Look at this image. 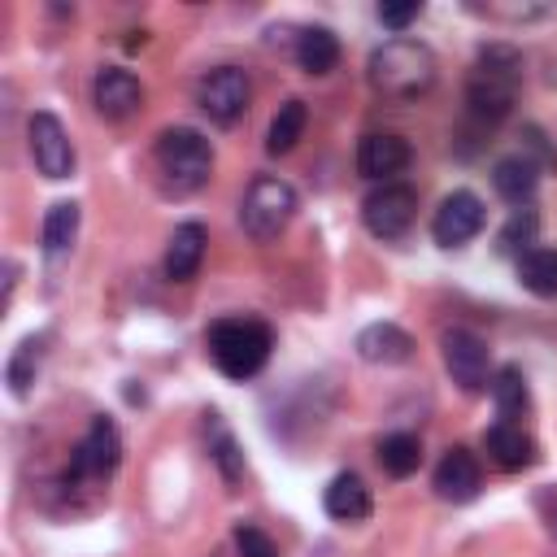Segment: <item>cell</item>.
I'll use <instances>...</instances> for the list:
<instances>
[{
  "instance_id": "cell-18",
  "label": "cell",
  "mask_w": 557,
  "mask_h": 557,
  "mask_svg": "<svg viewBox=\"0 0 557 557\" xmlns=\"http://www.w3.org/2000/svg\"><path fill=\"white\" fill-rule=\"evenodd\" d=\"M322 505L335 522H361V518H370V487L357 474H335Z\"/></svg>"
},
{
  "instance_id": "cell-1",
  "label": "cell",
  "mask_w": 557,
  "mask_h": 557,
  "mask_svg": "<svg viewBox=\"0 0 557 557\" xmlns=\"http://www.w3.org/2000/svg\"><path fill=\"white\" fill-rule=\"evenodd\" d=\"M370 87L387 100H413L435 87V52L418 39H387L370 52Z\"/></svg>"
},
{
  "instance_id": "cell-9",
  "label": "cell",
  "mask_w": 557,
  "mask_h": 557,
  "mask_svg": "<svg viewBox=\"0 0 557 557\" xmlns=\"http://www.w3.org/2000/svg\"><path fill=\"white\" fill-rule=\"evenodd\" d=\"M30 157H35V170L44 178H70L74 174V144L65 135V126L52 117V113H30Z\"/></svg>"
},
{
  "instance_id": "cell-11",
  "label": "cell",
  "mask_w": 557,
  "mask_h": 557,
  "mask_svg": "<svg viewBox=\"0 0 557 557\" xmlns=\"http://www.w3.org/2000/svg\"><path fill=\"white\" fill-rule=\"evenodd\" d=\"M117 457H122L117 426H113L109 418H91L87 435H83V440H78V448H74L70 470H74V479H91V483H100V479H109V474H113Z\"/></svg>"
},
{
  "instance_id": "cell-5",
  "label": "cell",
  "mask_w": 557,
  "mask_h": 557,
  "mask_svg": "<svg viewBox=\"0 0 557 557\" xmlns=\"http://www.w3.org/2000/svg\"><path fill=\"white\" fill-rule=\"evenodd\" d=\"M296 218V191L283 178H252V187L239 200V226L248 239L265 244Z\"/></svg>"
},
{
  "instance_id": "cell-6",
  "label": "cell",
  "mask_w": 557,
  "mask_h": 557,
  "mask_svg": "<svg viewBox=\"0 0 557 557\" xmlns=\"http://www.w3.org/2000/svg\"><path fill=\"white\" fill-rule=\"evenodd\" d=\"M413 213H418V196L405 183H383L361 200V222L379 239H400L413 226Z\"/></svg>"
},
{
  "instance_id": "cell-4",
  "label": "cell",
  "mask_w": 557,
  "mask_h": 557,
  "mask_svg": "<svg viewBox=\"0 0 557 557\" xmlns=\"http://www.w3.org/2000/svg\"><path fill=\"white\" fill-rule=\"evenodd\" d=\"M157 165L165 174V183L174 191H196L209 183V170H213V148L200 131L191 126H174L157 139Z\"/></svg>"
},
{
  "instance_id": "cell-21",
  "label": "cell",
  "mask_w": 557,
  "mask_h": 557,
  "mask_svg": "<svg viewBox=\"0 0 557 557\" xmlns=\"http://www.w3.org/2000/svg\"><path fill=\"white\" fill-rule=\"evenodd\" d=\"M296 61H300V70H309V74H326V70H335V61H339V39H335L326 26H309V30H300V39H296Z\"/></svg>"
},
{
  "instance_id": "cell-26",
  "label": "cell",
  "mask_w": 557,
  "mask_h": 557,
  "mask_svg": "<svg viewBox=\"0 0 557 557\" xmlns=\"http://www.w3.org/2000/svg\"><path fill=\"white\" fill-rule=\"evenodd\" d=\"M39 348H44V339L26 335V339L17 344V352L9 357L4 379H9V392H13V396H26V387L35 383V370H39Z\"/></svg>"
},
{
  "instance_id": "cell-31",
  "label": "cell",
  "mask_w": 557,
  "mask_h": 557,
  "mask_svg": "<svg viewBox=\"0 0 557 557\" xmlns=\"http://www.w3.org/2000/svg\"><path fill=\"white\" fill-rule=\"evenodd\" d=\"M535 509H540V518H544L548 535L557 540V487H544V492L535 496Z\"/></svg>"
},
{
  "instance_id": "cell-25",
  "label": "cell",
  "mask_w": 557,
  "mask_h": 557,
  "mask_svg": "<svg viewBox=\"0 0 557 557\" xmlns=\"http://www.w3.org/2000/svg\"><path fill=\"white\" fill-rule=\"evenodd\" d=\"M379 461H383V470H387L392 479L413 474L418 461H422V444H418V435H405V431L387 435V440L379 444Z\"/></svg>"
},
{
  "instance_id": "cell-27",
  "label": "cell",
  "mask_w": 557,
  "mask_h": 557,
  "mask_svg": "<svg viewBox=\"0 0 557 557\" xmlns=\"http://www.w3.org/2000/svg\"><path fill=\"white\" fill-rule=\"evenodd\" d=\"M535 226H540V222H535V213H531V209H518V213L505 222V231H500L496 248H500V252H518L522 244H531V239H535Z\"/></svg>"
},
{
  "instance_id": "cell-14",
  "label": "cell",
  "mask_w": 557,
  "mask_h": 557,
  "mask_svg": "<svg viewBox=\"0 0 557 557\" xmlns=\"http://www.w3.org/2000/svg\"><path fill=\"white\" fill-rule=\"evenodd\" d=\"M409 157H413L409 144L400 135H387V131H374V135H366L357 144V170H361V178L387 183L392 174H400L409 165Z\"/></svg>"
},
{
  "instance_id": "cell-20",
  "label": "cell",
  "mask_w": 557,
  "mask_h": 557,
  "mask_svg": "<svg viewBox=\"0 0 557 557\" xmlns=\"http://www.w3.org/2000/svg\"><path fill=\"white\" fill-rule=\"evenodd\" d=\"M518 283L531 296H557V252L553 248H527L518 252Z\"/></svg>"
},
{
  "instance_id": "cell-2",
  "label": "cell",
  "mask_w": 557,
  "mask_h": 557,
  "mask_svg": "<svg viewBox=\"0 0 557 557\" xmlns=\"http://www.w3.org/2000/svg\"><path fill=\"white\" fill-rule=\"evenodd\" d=\"M205 344L226 379H252L270 357V326L257 318H222L209 326Z\"/></svg>"
},
{
  "instance_id": "cell-12",
  "label": "cell",
  "mask_w": 557,
  "mask_h": 557,
  "mask_svg": "<svg viewBox=\"0 0 557 557\" xmlns=\"http://www.w3.org/2000/svg\"><path fill=\"white\" fill-rule=\"evenodd\" d=\"M91 100H96L100 117L122 122V117H131L144 104V87H139V78L131 70H100L96 87H91Z\"/></svg>"
},
{
  "instance_id": "cell-16",
  "label": "cell",
  "mask_w": 557,
  "mask_h": 557,
  "mask_svg": "<svg viewBox=\"0 0 557 557\" xmlns=\"http://www.w3.org/2000/svg\"><path fill=\"white\" fill-rule=\"evenodd\" d=\"M483 448L500 470H527L535 461V444L518 422H496L483 431Z\"/></svg>"
},
{
  "instance_id": "cell-24",
  "label": "cell",
  "mask_w": 557,
  "mask_h": 557,
  "mask_svg": "<svg viewBox=\"0 0 557 557\" xmlns=\"http://www.w3.org/2000/svg\"><path fill=\"white\" fill-rule=\"evenodd\" d=\"M74 235H78V205L74 200H57L48 209V218H44V248L52 257H61L74 244Z\"/></svg>"
},
{
  "instance_id": "cell-23",
  "label": "cell",
  "mask_w": 557,
  "mask_h": 557,
  "mask_svg": "<svg viewBox=\"0 0 557 557\" xmlns=\"http://www.w3.org/2000/svg\"><path fill=\"white\" fill-rule=\"evenodd\" d=\"M487 387H492V400H496L500 422L522 418V409H527V379H522V370H518V366H505Z\"/></svg>"
},
{
  "instance_id": "cell-30",
  "label": "cell",
  "mask_w": 557,
  "mask_h": 557,
  "mask_svg": "<svg viewBox=\"0 0 557 557\" xmlns=\"http://www.w3.org/2000/svg\"><path fill=\"white\" fill-rule=\"evenodd\" d=\"M213 457H218V466H222V474H226V479H235V474H239V457H235V440H231L226 431H218V453H213Z\"/></svg>"
},
{
  "instance_id": "cell-3",
  "label": "cell",
  "mask_w": 557,
  "mask_h": 557,
  "mask_svg": "<svg viewBox=\"0 0 557 557\" xmlns=\"http://www.w3.org/2000/svg\"><path fill=\"white\" fill-rule=\"evenodd\" d=\"M522 83V57L505 44H492L479 52V65L470 74V87H466V100L479 117H505L509 104H513V91Z\"/></svg>"
},
{
  "instance_id": "cell-8",
  "label": "cell",
  "mask_w": 557,
  "mask_h": 557,
  "mask_svg": "<svg viewBox=\"0 0 557 557\" xmlns=\"http://www.w3.org/2000/svg\"><path fill=\"white\" fill-rule=\"evenodd\" d=\"M196 100H200V109H205L218 126H231V122L248 109V78H244V70H235V65L209 70V74L200 78V87H196Z\"/></svg>"
},
{
  "instance_id": "cell-7",
  "label": "cell",
  "mask_w": 557,
  "mask_h": 557,
  "mask_svg": "<svg viewBox=\"0 0 557 557\" xmlns=\"http://www.w3.org/2000/svg\"><path fill=\"white\" fill-rule=\"evenodd\" d=\"M440 352H444V370L453 374V383H457L461 392L474 396V392L487 387V344H483L474 331H466V326L444 331Z\"/></svg>"
},
{
  "instance_id": "cell-17",
  "label": "cell",
  "mask_w": 557,
  "mask_h": 557,
  "mask_svg": "<svg viewBox=\"0 0 557 557\" xmlns=\"http://www.w3.org/2000/svg\"><path fill=\"white\" fill-rule=\"evenodd\" d=\"M205 226L200 222H183V226H174V235H170V248H165V274L174 278V283H187L196 270H200V257H205Z\"/></svg>"
},
{
  "instance_id": "cell-15",
  "label": "cell",
  "mask_w": 557,
  "mask_h": 557,
  "mask_svg": "<svg viewBox=\"0 0 557 557\" xmlns=\"http://www.w3.org/2000/svg\"><path fill=\"white\" fill-rule=\"evenodd\" d=\"M357 352H361V361H370V366H400V361H409L413 339H409L396 322H374V326H366V331L357 335Z\"/></svg>"
},
{
  "instance_id": "cell-19",
  "label": "cell",
  "mask_w": 557,
  "mask_h": 557,
  "mask_svg": "<svg viewBox=\"0 0 557 557\" xmlns=\"http://www.w3.org/2000/svg\"><path fill=\"white\" fill-rule=\"evenodd\" d=\"M535 183H540V174H535V165H531L527 157H500V161L492 165V187H496V196H505L509 205H527V200L535 196Z\"/></svg>"
},
{
  "instance_id": "cell-28",
  "label": "cell",
  "mask_w": 557,
  "mask_h": 557,
  "mask_svg": "<svg viewBox=\"0 0 557 557\" xmlns=\"http://www.w3.org/2000/svg\"><path fill=\"white\" fill-rule=\"evenodd\" d=\"M235 548H239V557H278L274 540L261 527H252V522H239L235 527Z\"/></svg>"
},
{
  "instance_id": "cell-29",
  "label": "cell",
  "mask_w": 557,
  "mask_h": 557,
  "mask_svg": "<svg viewBox=\"0 0 557 557\" xmlns=\"http://www.w3.org/2000/svg\"><path fill=\"white\" fill-rule=\"evenodd\" d=\"M418 13H422V4H418V0H405V4H379V22H383V26H392V30H405Z\"/></svg>"
},
{
  "instance_id": "cell-22",
  "label": "cell",
  "mask_w": 557,
  "mask_h": 557,
  "mask_svg": "<svg viewBox=\"0 0 557 557\" xmlns=\"http://www.w3.org/2000/svg\"><path fill=\"white\" fill-rule=\"evenodd\" d=\"M305 135V100H283L278 113L270 117V135H265V152L283 157L296 148V139Z\"/></svg>"
},
{
  "instance_id": "cell-10",
  "label": "cell",
  "mask_w": 557,
  "mask_h": 557,
  "mask_svg": "<svg viewBox=\"0 0 557 557\" xmlns=\"http://www.w3.org/2000/svg\"><path fill=\"white\" fill-rule=\"evenodd\" d=\"M483 200L474 191H453L440 200L435 218H431V235L440 248H461L466 239H474L483 231Z\"/></svg>"
},
{
  "instance_id": "cell-13",
  "label": "cell",
  "mask_w": 557,
  "mask_h": 557,
  "mask_svg": "<svg viewBox=\"0 0 557 557\" xmlns=\"http://www.w3.org/2000/svg\"><path fill=\"white\" fill-rule=\"evenodd\" d=\"M479 483H483V474H479V461L470 448H448L440 457V466H435V496L440 500L466 505L479 496Z\"/></svg>"
}]
</instances>
